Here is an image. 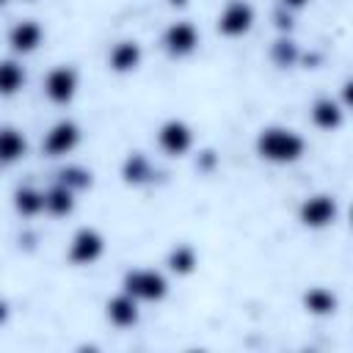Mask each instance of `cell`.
<instances>
[{"label":"cell","instance_id":"cell-25","mask_svg":"<svg viewBox=\"0 0 353 353\" xmlns=\"http://www.w3.org/2000/svg\"><path fill=\"white\" fill-rule=\"evenodd\" d=\"M171 6H188V0H168Z\"/></svg>","mask_w":353,"mask_h":353},{"label":"cell","instance_id":"cell-2","mask_svg":"<svg viewBox=\"0 0 353 353\" xmlns=\"http://www.w3.org/2000/svg\"><path fill=\"white\" fill-rule=\"evenodd\" d=\"M119 290H124L127 295H132L138 303H160L168 298V279L163 270L141 265V268H130L121 276Z\"/></svg>","mask_w":353,"mask_h":353},{"label":"cell","instance_id":"cell-14","mask_svg":"<svg viewBox=\"0 0 353 353\" xmlns=\"http://www.w3.org/2000/svg\"><path fill=\"white\" fill-rule=\"evenodd\" d=\"M28 157V138L14 124H0V168L17 165Z\"/></svg>","mask_w":353,"mask_h":353},{"label":"cell","instance_id":"cell-17","mask_svg":"<svg viewBox=\"0 0 353 353\" xmlns=\"http://www.w3.org/2000/svg\"><path fill=\"white\" fill-rule=\"evenodd\" d=\"M74 207H77V193L52 179V185L44 190V215H50V218H69L74 212Z\"/></svg>","mask_w":353,"mask_h":353},{"label":"cell","instance_id":"cell-16","mask_svg":"<svg viewBox=\"0 0 353 353\" xmlns=\"http://www.w3.org/2000/svg\"><path fill=\"white\" fill-rule=\"evenodd\" d=\"M301 306H303V312L312 314V317H331V314L339 309V298H336V292H331L328 287L314 284V287L303 290Z\"/></svg>","mask_w":353,"mask_h":353},{"label":"cell","instance_id":"cell-5","mask_svg":"<svg viewBox=\"0 0 353 353\" xmlns=\"http://www.w3.org/2000/svg\"><path fill=\"white\" fill-rule=\"evenodd\" d=\"M105 234L94 226H80L72 232L69 245H66V262L74 268H91L105 256Z\"/></svg>","mask_w":353,"mask_h":353},{"label":"cell","instance_id":"cell-24","mask_svg":"<svg viewBox=\"0 0 353 353\" xmlns=\"http://www.w3.org/2000/svg\"><path fill=\"white\" fill-rule=\"evenodd\" d=\"M8 317H11V306H8V301H6V298H0V325H6V323H8Z\"/></svg>","mask_w":353,"mask_h":353},{"label":"cell","instance_id":"cell-3","mask_svg":"<svg viewBox=\"0 0 353 353\" xmlns=\"http://www.w3.org/2000/svg\"><path fill=\"white\" fill-rule=\"evenodd\" d=\"M295 218L303 229L309 232H323L328 226L336 223L339 218V201L334 193H325V190H317V193H309L301 199L298 210H295Z\"/></svg>","mask_w":353,"mask_h":353},{"label":"cell","instance_id":"cell-18","mask_svg":"<svg viewBox=\"0 0 353 353\" xmlns=\"http://www.w3.org/2000/svg\"><path fill=\"white\" fill-rule=\"evenodd\" d=\"M11 207L22 218H39L44 215V190L36 185H17L11 193Z\"/></svg>","mask_w":353,"mask_h":353},{"label":"cell","instance_id":"cell-21","mask_svg":"<svg viewBox=\"0 0 353 353\" xmlns=\"http://www.w3.org/2000/svg\"><path fill=\"white\" fill-rule=\"evenodd\" d=\"M52 179L61 182V185H66V188L74 190V193H83V190H91V188H94V171L85 168V165H80V163H66V165H61Z\"/></svg>","mask_w":353,"mask_h":353},{"label":"cell","instance_id":"cell-11","mask_svg":"<svg viewBox=\"0 0 353 353\" xmlns=\"http://www.w3.org/2000/svg\"><path fill=\"white\" fill-rule=\"evenodd\" d=\"M108 69L113 74H132L141 69L143 63V47L138 39H119L110 44L108 50V58H105Z\"/></svg>","mask_w":353,"mask_h":353},{"label":"cell","instance_id":"cell-19","mask_svg":"<svg viewBox=\"0 0 353 353\" xmlns=\"http://www.w3.org/2000/svg\"><path fill=\"white\" fill-rule=\"evenodd\" d=\"M28 83V72L22 66V61L17 55L11 58H0V99H11L17 97Z\"/></svg>","mask_w":353,"mask_h":353},{"label":"cell","instance_id":"cell-27","mask_svg":"<svg viewBox=\"0 0 353 353\" xmlns=\"http://www.w3.org/2000/svg\"><path fill=\"white\" fill-rule=\"evenodd\" d=\"M25 3H36V0H25Z\"/></svg>","mask_w":353,"mask_h":353},{"label":"cell","instance_id":"cell-23","mask_svg":"<svg viewBox=\"0 0 353 353\" xmlns=\"http://www.w3.org/2000/svg\"><path fill=\"white\" fill-rule=\"evenodd\" d=\"M309 3H312V0H276V8H281V11H287V14H298V11H303Z\"/></svg>","mask_w":353,"mask_h":353},{"label":"cell","instance_id":"cell-6","mask_svg":"<svg viewBox=\"0 0 353 353\" xmlns=\"http://www.w3.org/2000/svg\"><path fill=\"white\" fill-rule=\"evenodd\" d=\"M199 44H201V33L190 19H174L160 33V50L174 61L190 58L199 50Z\"/></svg>","mask_w":353,"mask_h":353},{"label":"cell","instance_id":"cell-4","mask_svg":"<svg viewBox=\"0 0 353 353\" xmlns=\"http://www.w3.org/2000/svg\"><path fill=\"white\" fill-rule=\"evenodd\" d=\"M77 91H80V74H77V69L72 63H55L41 80V94L55 108L72 105Z\"/></svg>","mask_w":353,"mask_h":353},{"label":"cell","instance_id":"cell-20","mask_svg":"<svg viewBox=\"0 0 353 353\" xmlns=\"http://www.w3.org/2000/svg\"><path fill=\"white\" fill-rule=\"evenodd\" d=\"M199 268V251L190 245V243H176L168 248L165 254V270L174 273V276H190L193 270Z\"/></svg>","mask_w":353,"mask_h":353},{"label":"cell","instance_id":"cell-22","mask_svg":"<svg viewBox=\"0 0 353 353\" xmlns=\"http://www.w3.org/2000/svg\"><path fill=\"white\" fill-rule=\"evenodd\" d=\"M298 58H301V52H298V47H295L292 39L281 36V39L273 41V47H270V61H273L279 69H290V66H295Z\"/></svg>","mask_w":353,"mask_h":353},{"label":"cell","instance_id":"cell-15","mask_svg":"<svg viewBox=\"0 0 353 353\" xmlns=\"http://www.w3.org/2000/svg\"><path fill=\"white\" fill-rule=\"evenodd\" d=\"M121 182L130 185V188H143L154 179V165L152 160L143 154V152H130L124 160H121Z\"/></svg>","mask_w":353,"mask_h":353},{"label":"cell","instance_id":"cell-8","mask_svg":"<svg viewBox=\"0 0 353 353\" xmlns=\"http://www.w3.org/2000/svg\"><path fill=\"white\" fill-rule=\"evenodd\" d=\"M256 11L251 0H226L215 17V30L223 39H243L254 30Z\"/></svg>","mask_w":353,"mask_h":353},{"label":"cell","instance_id":"cell-26","mask_svg":"<svg viewBox=\"0 0 353 353\" xmlns=\"http://www.w3.org/2000/svg\"><path fill=\"white\" fill-rule=\"evenodd\" d=\"M8 6V0H0V8H6Z\"/></svg>","mask_w":353,"mask_h":353},{"label":"cell","instance_id":"cell-10","mask_svg":"<svg viewBox=\"0 0 353 353\" xmlns=\"http://www.w3.org/2000/svg\"><path fill=\"white\" fill-rule=\"evenodd\" d=\"M44 25L33 17H25V19H17L8 25L6 30V44L11 50V55L22 58V55H33L41 44H44Z\"/></svg>","mask_w":353,"mask_h":353},{"label":"cell","instance_id":"cell-7","mask_svg":"<svg viewBox=\"0 0 353 353\" xmlns=\"http://www.w3.org/2000/svg\"><path fill=\"white\" fill-rule=\"evenodd\" d=\"M154 143L165 157H188L196 146V132L185 119H165L154 132Z\"/></svg>","mask_w":353,"mask_h":353},{"label":"cell","instance_id":"cell-13","mask_svg":"<svg viewBox=\"0 0 353 353\" xmlns=\"http://www.w3.org/2000/svg\"><path fill=\"white\" fill-rule=\"evenodd\" d=\"M105 320L119 331H130L141 323V303L124 290H119L105 301Z\"/></svg>","mask_w":353,"mask_h":353},{"label":"cell","instance_id":"cell-9","mask_svg":"<svg viewBox=\"0 0 353 353\" xmlns=\"http://www.w3.org/2000/svg\"><path fill=\"white\" fill-rule=\"evenodd\" d=\"M83 141V130L74 119H58L47 127L44 138H41V154L44 157H52V160H61V157H69Z\"/></svg>","mask_w":353,"mask_h":353},{"label":"cell","instance_id":"cell-12","mask_svg":"<svg viewBox=\"0 0 353 353\" xmlns=\"http://www.w3.org/2000/svg\"><path fill=\"white\" fill-rule=\"evenodd\" d=\"M345 113L347 108L331 97V94H323V97H314L312 105H309V121L312 127H317L320 132H334L345 124Z\"/></svg>","mask_w":353,"mask_h":353},{"label":"cell","instance_id":"cell-1","mask_svg":"<svg viewBox=\"0 0 353 353\" xmlns=\"http://www.w3.org/2000/svg\"><path fill=\"white\" fill-rule=\"evenodd\" d=\"M254 152L270 165H292L306 154V138L287 124H268L254 138Z\"/></svg>","mask_w":353,"mask_h":353}]
</instances>
